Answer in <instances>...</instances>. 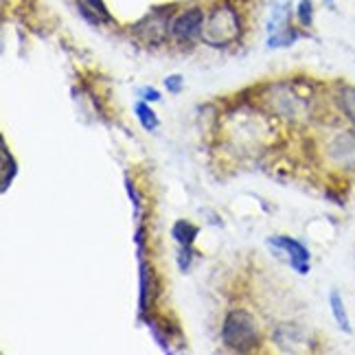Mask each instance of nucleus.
Instances as JSON below:
<instances>
[{
	"label": "nucleus",
	"mask_w": 355,
	"mask_h": 355,
	"mask_svg": "<svg viewBox=\"0 0 355 355\" xmlns=\"http://www.w3.org/2000/svg\"><path fill=\"white\" fill-rule=\"evenodd\" d=\"M171 235L178 243H182L184 248H189V245L193 243V239L198 237V228L191 226L189 222H178L171 230Z\"/></svg>",
	"instance_id": "nucleus-8"
},
{
	"label": "nucleus",
	"mask_w": 355,
	"mask_h": 355,
	"mask_svg": "<svg viewBox=\"0 0 355 355\" xmlns=\"http://www.w3.org/2000/svg\"><path fill=\"white\" fill-rule=\"evenodd\" d=\"M141 94H143V101H160V92L156 90V88H145V90H141Z\"/></svg>",
	"instance_id": "nucleus-11"
},
{
	"label": "nucleus",
	"mask_w": 355,
	"mask_h": 355,
	"mask_svg": "<svg viewBox=\"0 0 355 355\" xmlns=\"http://www.w3.org/2000/svg\"><path fill=\"white\" fill-rule=\"evenodd\" d=\"M134 112H136V116H139V121H141V125L147 132H154L158 128V116L145 101H136L134 103Z\"/></svg>",
	"instance_id": "nucleus-7"
},
{
	"label": "nucleus",
	"mask_w": 355,
	"mask_h": 355,
	"mask_svg": "<svg viewBox=\"0 0 355 355\" xmlns=\"http://www.w3.org/2000/svg\"><path fill=\"white\" fill-rule=\"evenodd\" d=\"M324 3H327V5H334V0H324Z\"/></svg>",
	"instance_id": "nucleus-12"
},
{
	"label": "nucleus",
	"mask_w": 355,
	"mask_h": 355,
	"mask_svg": "<svg viewBox=\"0 0 355 355\" xmlns=\"http://www.w3.org/2000/svg\"><path fill=\"white\" fill-rule=\"evenodd\" d=\"M329 305H331V313L338 322V327L343 331H351V320H349V313H347V307H345V300L340 298V294L334 290L329 294Z\"/></svg>",
	"instance_id": "nucleus-6"
},
{
	"label": "nucleus",
	"mask_w": 355,
	"mask_h": 355,
	"mask_svg": "<svg viewBox=\"0 0 355 355\" xmlns=\"http://www.w3.org/2000/svg\"><path fill=\"white\" fill-rule=\"evenodd\" d=\"M272 243H277L281 250H285L290 254V263L296 272L300 275H307L309 272V250L305 248L303 243L292 239V237H275Z\"/></svg>",
	"instance_id": "nucleus-4"
},
{
	"label": "nucleus",
	"mask_w": 355,
	"mask_h": 355,
	"mask_svg": "<svg viewBox=\"0 0 355 355\" xmlns=\"http://www.w3.org/2000/svg\"><path fill=\"white\" fill-rule=\"evenodd\" d=\"M222 338H224V345L233 351L248 353V351L257 349L259 331H257L254 318L245 309L228 311L224 327H222Z\"/></svg>",
	"instance_id": "nucleus-2"
},
{
	"label": "nucleus",
	"mask_w": 355,
	"mask_h": 355,
	"mask_svg": "<svg viewBox=\"0 0 355 355\" xmlns=\"http://www.w3.org/2000/svg\"><path fill=\"white\" fill-rule=\"evenodd\" d=\"M204 20H207V11L200 7H189L171 20L169 33L178 42H193L198 35H202Z\"/></svg>",
	"instance_id": "nucleus-3"
},
{
	"label": "nucleus",
	"mask_w": 355,
	"mask_h": 355,
	"mask_svg": "<svg viewBox=\"0 0 355 355\" xmlns=\"http://www.w3.org/2000/svg\"><path fill=\"white\" fill-rule=\"evenodd\" d=\"M77 3H79L81 13L92 22H110L112 20L110 11H107V7L103 5V0H77Z\"/></svg>",
	"instance_id": "nucleus-5"
},
{
	"label": "nucleus",
	"mask_w": 355,
	"mask_h": 355,
	"mask_svg": "<svg viewBox=\"0 0 355 355\" xmlns=\"http://www.w3.org/2000/svg\"><path fill=\"white\" fill-rule=\"evenodd\" d=\"M241 35V18L233 5H217L207 13L202 26V40L207 44L222 49L237 42Z\"/></svg>",
	"instance_id": "nucleus-1"
},
{
	"label": "nucleus",
	"mask_w": 355,
	"mask_h": 355,
	"mask_svg": "<svg viewBox=\"0 0 355 355\" xmlns=\"http://www.w3.org/2000/svg\"><path fill=\"white\" fill-rule=\"evenodd\" d=\"M311 18H313V5L311 0H300L298 5V22L303 26H309L311 24Z\"/></svg>",
	"instance_id": "nucleus-9"
},
{
	"label": "nucleus",
	"mask_w": 355,
	"mask_h": 355,
	"mask_svg": "<svg viewBox=\"0 0 355 355\" xmlns=\"http://www.w3.org/2000/svg\"><path fill=\"white\" fill-rule=\"evenodd\" d=\"M165 86H167V90L169 92H180L182 90V77L180 75H169L167 79H165Z\"/></svg>",
	"instance_id": "nucleus-10"
}]
</instances>
